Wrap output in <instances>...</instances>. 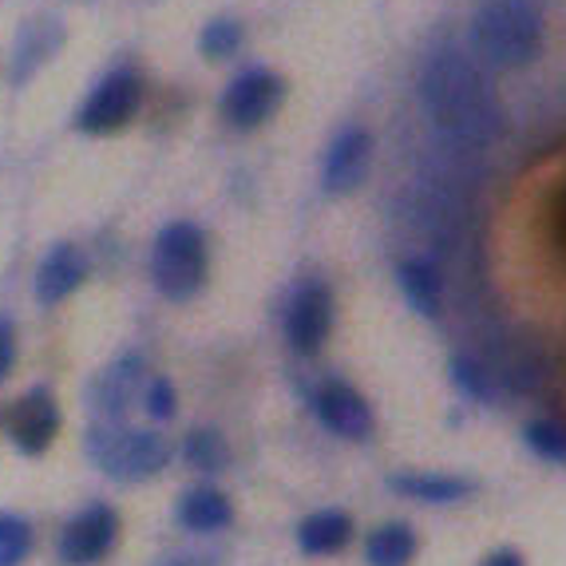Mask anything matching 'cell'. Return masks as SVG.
<instances>
[{
	"label": "cell",
	"mask_w": 566,
	"mask_h": 566,
	"mask_svg": "<svg viewBox=\"0 0 566 566\" xmlns=\"http://www.w3.org/2000/svg\"><path fill=\"white\" fill-rule=\"evenodd\" d=\"M32 551V527L12 511H0V566H17Z\"/></svg>",
	"instance_id": "23"
},
{
	"label": "cell",
	"mask_w": 566,
	"mask_h": 566,
	"mask_svg": "<svg viewBox=\"0 0 566 566\" xmlns=\"http://www.w3.org/2000/svg\"><path fill=\"white\" fill-rule=\"evenodd\" d=\"M60 44V29L52 24V29H29L24 32V40L17 44V67H12V80H29L32 67L44 64L48 56H52V48Z\"/></svg>",
	"instance_id": "20"
},
{
	"label": "cell",
	"mask_w": 566,
	"mask_h": 566,
	"mask_svg": "<svg viewBox=\"0 0 566 566\" xmlns=\"http://www.w3.org/2000/svg\"><path fill=\"white\" fill-rule=\"evenodd\" d=\"M282 95H285L282 76L265 72V67H250L222 95V119L230 127H238V132H254V127H262L282 107Z\"/></svg>",
	"instance_id": "6"
},
{
	"label": "cell",
	"mask_w": 566,
	"mask_h": 566,
	"mask_svg": "<svg viewBox=\"0 0 566 566\" xmlns=\"http://www.w3.org/2000/svg\"><path fill=\"white\" fill-rule=\"evenodd\" d=\"M523 440L527 448L547 463H566V428L555 424V420H531L523 428Z\"/></svg>",
	"instance_id": "21"
},
{
	"label": "cell",
	"mask_w": 566,
	"mask_h": 566,
	"mask_svg": "<svg viewBox=\"0 0 566 566\" xmlns=\"http://www.w3.org/2000/svg\"><path fill=\"white\" fill-rule=\"evenodd\" d=\"M207 282V238L195 222H167L151 242V285L167 302H190Z\"/></svg>",
	"instance_id": "4"
},
{
	"label": "cell",
	"mask_w": 566,
	"mask_h": 566,
	"mask_svg": "<svg viewBox=\"0 0 566 566\" xmlns=\"http://www.w3.org/2000/svg\"><path fill=\"white\" fill-rule=\"evenodd\" d=\"M143 408H147V416H155V420H170V416H175V388H170V380H163V377L147 380Z\"/></svg>",
	"instance_id": "25"
},
{
	"label": "cell",
	"mask_w": 566,
	"mask_h": 566,
	"mask_svg": "<svg viewBox=\"0 0 566 566\" xmlns=\"http://www.w3.org/2000/svg\"><path fill=\"white\" fill-rule=\"evenodd\" d=\"M349 543H353L349 511H337V507L313 511V515L302 520V527H297V547L313 558L337 555V551H345Z\"/></svg>",
	"instance_id": "16"
},
{
	"label": "cell",
	"mask_w": 566,
	"mask_h": 566,
	"mask_svg": "<svg viewBox=\"0 0 566 566\" xmlns=\"http://www.w3.org/2000/svg\"><path fill=\"white\" fill-rule=\"evenodd\" d=\"M416 551H420V538H416V531L400 520L380 523V527H373L365 538L368 566H412Z\"/></svg>",
	"instance_id": "17"
},
{
	"label": "cell",
	"mask_w": 566,
	"mask_h": 566,
	"mask_svg": "<svg viewBox=\"0 0 566 566\" xmlns=\"http://www.w3.org/2000/svg\"><path fill=\"white\" fill-rule=\"evenodd\" d=\"M182 460L195 468V472H227L230 468V444L227 436L214 432V428H195L182 440Z\"/></svg>",
	"instance_id": "19"
},
{
	"label": "cell",
	"mask_w": 566,
	"mask_h": 566,
	"mask_svg": "<svg viewBox=\"0 0 566 566\" xmlns=\"http://www.w3.org/2000/svg\"><path fill=\"white\" fill-rule=\"evenodd\" d=\"M84 277H87V258L72 242H56L36 270V302L60 305L64 297H72L84 285Z\"/></svg>",
	"instance_id": "13"
},
{
	"label": "cell",
	"mask_w": 566,
	"mask_h": 566,
	"mask_svg": "<svg viewBox=\"0 0 566 566\" xmlns=\"http://www.w3.org/2000/svg\"><path fill=\"white\" fill-rule=\"evenodd\" d=\"M155 566H222V555L218 551H179V555L159 558Z\"/></svg>",
	"instance_id": "26"
},
{
	"label": "cell",
	"mask_w": 566,
	"mask_h": 566,
	"mask_svg": "<svg viewBox=\"0 0 566 566\" xmlns=\"http://www.w3.org/2000/svg\"><path fill=\"white\" fill-rule=\"evenodd\" d=\"M480 566H527V563H523V555L515 547H495L491 555L480 558Z\"/></svg>",
	"instance_id": "28"
},
{
	"label": "cell",
	"mask_w": 566,
	"mask_h": 566,
	"mask_svg": "<svg viewBox=\"0 0 566 566\" xmlns=\"http://www.w3.org/2000/svg\"><path fill=\"white\" fill-rule=\"evenodd\" d=\"M139 104H143L139 76L127 72V67H119V72H112V76H104L99 84H95L92 99L80 107L76 127L84 135H112L139 112Z\"/></svg>",
	"instance_id": "5"
},
{
	"label": "cell",
	"mask_w": 566,
	"mask_h": 566,
	"mask_svg": "<svg viewBox=\"0 0 566 566\" xmlns=\"http://www.w3.org/2000/svg\"><path fill=\"white\" fill-rule=\"evenodd\" d=\"M368 167H373V135L365 127H345L329 143L322 163L325 195H353V190H360V182L368 179Z\"/></svg>",
	"instance_id": "12"
},
{
	"label": "cell",
	"mask_w": 566,
	"mask_h": 566,
	"mask_svg": "<svg viewBox=\"0 0 566 566\" xmlns=\"http://www.w3.org/2000/svg\"><path fill=\"white\" fill-rule=\"evenodd\" d=\"M468 44L483 67L515 72L543 48V20L527 0H488L468 24Z\"/></svg>",
	"instance_id": "2"
},
{
	"label": "cell",
	"mask_w": 566,
	"mask_h": 566,
	"mask_svg": "<svg viewBox=\"0 0 566 566\" xmlns=\"http://www.w3.org/2000/svg\"><path fill=\"white\" fill-rule=\"evenodd\" d=\"M452 380L460 392H468L472 400H491L495 397V373L480 368L475 360H452Z\"/></svg>",
	"instance_id": "24"
},
{
	"label": "cell",
	"mask_w": 566,
	"mask_h": 566,
	"mask_svg": "<svg viewBox=\"0 0 566 566\" xmlns=\"http://www.w3.org/2000/svg\"><path fill=\"white\" fill-rule=\"evenodd\" d=\"M12 360H17V329L9 317H0V380L12 373Z\"/></svg>",
	"instance_id": "27"
},
{
	"label": "cell",
	"mask_w": 566,
	"mask_h": 566,
	"mask_svg": "<svg viewBox=\"0 0 566 566\" xmlns=\"http://www.w3.org/2000/svg\"><path fill=\"white\" fill-rule=\"evenodd\" d=\"M397 282H400V290H405L408 305H412L420 317H440V310H444V285H440V274H436L432 262L408 258V262H400Z\"/></svg>",
	"instance_id": "18"
},
{
	"label": "cell",
	"mask_w": 566,
	"mask_h": 566,
	"mask_svg": "<svg viewBox=\"0 0 566 566\" xmlns=\"http://www.w3.org/2000/svg\"><path fill=\"white\" fill-rule=\"evenodd\" d=\"M147 392V380H143V360L135 353L112 360V365L92 380L87 388V400H92V412L99 416V424H123V416L132 412L135 400Z\"/></svg>",
	"instance_id": "11"
},
{
	"label": "cell",
	"mask_w": 566,
	"mask_h": 566,
	"mask_svg": "<svg viewBox=\"0 0 566 566\" xmlns=\"http://www.w3.org/2000/svg\"><path fill=\"white\" fill-rule=\"evenodd\" d=\"M558 234H563V242H566V199H563V210H558Z\"/></svg>",
	"instance_id": "29"
},
{
	"label": "cell",
	"mask_w": 566,
	"mask_h": 566,
	"mask_svg": "<svg viewBox=\"0 0 566 566\" xmlns=\"http://www.w3.org/2000/svg\"><path fill=\"white\" fill-rule=\"evenodd\" d=\"M199 48H202V56H210V60L234 56L238 48H242V24H238V20H230V17L210 20L207 29H202V36H199Z\"/></svg>",
	"instance_id": "22"
},
{
	"label": "cell",
	"mask_w": 566,
	"mask_h": 566,
	"mask_svg": "<svg viewBox=\"0 0 566 566\" xmlns=\"http://www.w3.org/2000/svg\"><path fill=\"white\" fill-rule=\"evenodd\" d=\"M333 329V293L322 282H305L293 293L285 305V340L293 345V353L313 357L322 353V345L329 340Z\"/></svg>",
	"instance_id": "8"
},
{
	"label": "cell",
	"mask_w": 566,
	"mask_h": 566,
	"mask_svg": "<svg viewBox=\"0 0 566 566\" xmlns=\"http://www.w3.org/2000/svg\"><path fill=\"white\" fill-rule=\"evenodd\" d=\"M87 460L119 483H143L159 475L170 463L175 448L163 432H147V428H123V424H95L84 436Z\"/></svg>",
	"instance_id": "3"
},
{
	"label": "cell",
	"mask_w": 566,
	"mask_h": 566,
	"mask_svg": "<svg viewBox=\"0 0 566 566\" xmlns=\"http://www.w3.org/2000/svg\"><path fill=\"white\" fill-rule=\"evenodd\" d=\"M310 405H313V416L322 420L325 432L340 436V440H349V444L368 440L373 424H377L368 400L360 397L353 385H345V380H325L322 388H313Z\"/></svg>",
	"instance_id": "9"
},
{
	"label": "cell",
	"mask_w": 566,
	"mask_h": 566,
	"mask_svg": "<svg viewBox=\"0 0 566 566\" xmlns=\"http://www.w3.org/2000/svg\"><path fill=\"white\" fill-rule=\"evenodd\" d=\"M388 488L416 503H460L480 491L468 475H436V472H397L388 475Z\"/></svg>",
	"instance_id": "15"
},
{
	"label": "cell",
	"mask_w": 566,
	"mask_h": 566,
	"mask_svg": "<svg viewBox=\"0 0 566 566\" xmlns=\"http://www.w3.org/2000/svg\"><path fill=\"white\" fill-rule=\"evenodd\" d=\"M115 535H119V515L107 503H87L67 520L64 535H60V563L95 566L115 547Z\"/></svg>",
	"instance_id": "7"
},
{
	"label": "cell",
	"mask_w": 566,
	"mask_h": 566,
	"mask_svg": "<svg viewBox=\"0 0 566 566\" xmlns=\"http://www.w3.org/2000/svg\"><path fill=\"white\" fill-rule=\"evenodd\" d=\"M56 432H60V405L52 397V388L32 385L9 412L12 448L24 455H44L48 444L56 440Z\"/></svg>",
	"instance_id": "10"
},
{
	"label": "cell",
	"mask_w": 566,
	"mask_h": 566,
	"mask_svg": "<svg viewBox=\"0 0 566 566\" xmlns=\"http://www.w3.org/2000/svg\"><path fill=\"white\" fill-rule=\"evenodd\" d=\"M420 107L455 151H483L503 135V104L475 60L455 48L436 52L420 72Z\"/></svg>",
	"instance_id": "1"
},
{
	"label": "cell",
	"mask_w": 566,
	"mask_h": 566,
	"mask_svg": "<svg viewBox=\"0 0 566 566\" xmlns=\"http://www.w3.org/2000/svg\"><path fill=\"white\" fill-rule=\"evenodd\" d=\"M175 520L190 535H214V531H227L234 523V507L218 488H190L175 503Z\"/></svg>",
	"instance_id": "14"
}]
</instances>
